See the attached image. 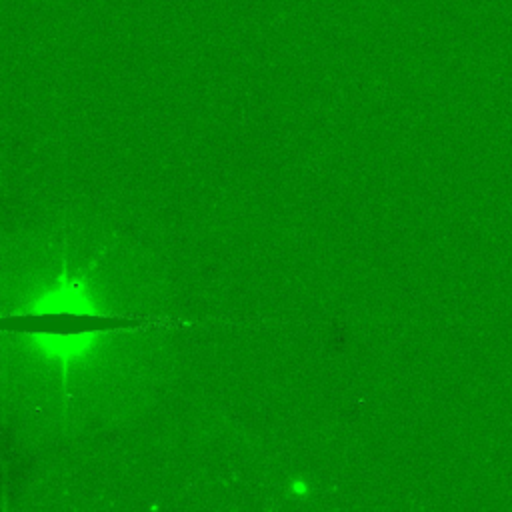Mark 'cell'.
Returning <instances> with one entry per match:
<instances>
[{"instance_id": "obj_1", "label": "cell", "mask_w": 512, "mask_h": 512, "mask_svg": "<svg viewBox=\"0 0 512 512\" xmlns=\"http://www.w3.org/2000/svg\"><path fill=\"white\" fill-rule=\"evenodd\" d=\"M94 302L90 296L74 286H58L56 290L46 292L38 302H36V312H74V314H94L92 310Z\"/></svg>"}, {"instance_id": "obj_2", "label": "cell", "mask_w": 512, "mask_h": 512, "mask_svg": "<svg viewBox=\"0 0 512 512\" xmlns=\"http://www.w3.org/2000/svg\"><path fill=\"white\" fill-rule=\"evenodd\" d=\"M96 340V336L92 334H68V336H62V334H38L36 342L38 346L48 352V354H54V356H60V358H72V356H80L84 354L92 342Z\"/></svg>"}]
</instances>
